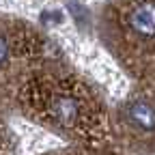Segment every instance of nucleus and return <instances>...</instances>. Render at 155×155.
Instances as JSON below:
<instances>
[{"mask_svg":"<svg viewBox=\"0 0 155 155\" xmlns=\"http://www.w3.org/2000/svg\"><path fill=\"white\" fill-rule=\"evenodd\" d=\"M88 101L82 99V88L75 84H58L48 88L45 112L48 116L65 129H82L88 121Z\"/></svg>","mask_w":155,"mask_h":155,"instance_id":"nucleus-1","label":"nucleus"},{"mask_svg":"<svg viewBox=\"0 0 155 155\" xmlns=\"http://www.w3.org/2000/svg\"><path fill=\"white\" fill-rule=\"evenodd\" d=\"M127 24L131 32L142 39H155V0H142L134 5L127 15Z\"/></svg>","mask_w":155,"mask_h":155,"instance_id":"nucleus-2","label":"nucleus"},{"mask_svg":"<svg viewBox=\"0 0 155 155\" xmlns=\"http://www.w3.org/2000/svg\"><path fill=\"white\" fill-rule=\"evenodd\" d=\"M127 116L129 121L142 129V131H153L155 129V108L144 104V101H134L127 108Z\"/></svg>","mask_w":155,"mask_h":155,"instance_id":"nucleus-3","label":"nucleus"},{"mask_svg":"<svg viewBox=\"0 0 155 155\" xmlns=\"http://www.w3.org/2000/svg\"><path fill=\"white\" fill-rule=\"evenodd\" d=\"M7 58H9V43H7V39L0 35V65H2Z\"/></svg>","mask_w":155,"mask_h":155,"instance_id":"nucleus-4","label":"nucleus"}]
</instances>
